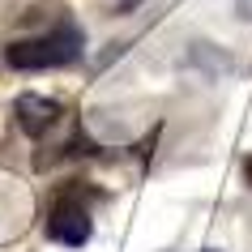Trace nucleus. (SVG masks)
<instances>
[{
	"instance_id": "4",
	"label": "nucleus",
	"mask_w": 252,
	"mask_h": 252,
	"mask_svg": "<svg viewBox=\"0 0 252 252\" xmlns=\"http://www.w3.org/2000/svg\"><path fill=\"white\" fill-rule=\"evenodd\" d=\"M244 175H248V184H252V158H248V162H244Z\"/></svg>"
},
{
	"instance_id": "3",
	"label": "nucleus",
	"mask_w": 252,
	"mask_h": 252,
	"mask_svg": "<svg viewBox=\"0 0 252 252\" xmlns=\"http://www.w3.org/2000/svg\"><path fill=\"white\" fill-rule=\"evenodd\" d=\"M13 116H17V128L26 137H47L60 124V116H64V107L56 103V98H43V94H22L13 103Z\"/></svg>"
},
{
	"instance_id": "2",
	"label": "nucleus",
	"mask_w": 252,
	"mask_h": 252,
	"mask_svg": "<svg viewBox=\"0 0 252 252\" xmlns=\"http://www.w3.org/2000/svg\"><path fill=\"white\" fill-rule=\"evenodd\" d=\"M43 235L52 239V244H64V248L90 244L94 218H90V201H86L81 184H60L56 188L52 205H47V218H43Z\"/></svg>"
},
{
	"instance_id": "1",
	"label": "nucleus",
	"mask_w": 252,
	"mask_h": 252,
	"mask_svg": "<svg viewBox=\"0 0 252 252\" xmlns=\"http://www.w3.org/2000/svg\"><path fill=\"white\" fill-rule=\"evenodd\" d=\"M81 47H86L81 26L68 22V17H60L52 30L13 39L4 47V60H9V68H17V73H43V68H68L73 60H81Z\"/></svg>"
},
{
	"instance_id": "5",
	"label": "nucleus",
	"mask_w": 252,
	"mask_h": 252,
	"mask_svg": "<svg viewBox=\"0 0 252 252\" xmlns=\"http://www.w3.org/2000/svg\"><path fill=\"white\" fill-rule=\"evenodd\" d=\"M205 252H214V248H205Z\"/></svg>"
}]
</instances>
